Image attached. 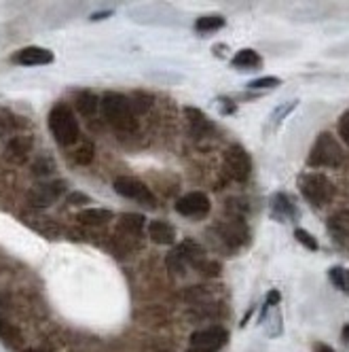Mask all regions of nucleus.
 <instances>
[{
    "mask_svg": "<svg viewBox=\"0 0 349 352\" xmlns=\"http://www.w3.org/2000/svg\"><path fill=\"white\" fill-rule=\"evenodd\" d=\"M294 238L301 242L305 248H309V250H317V240L309 234V232H305V230H301L298 228L296 232H294Z\"/></svg>",
    "mask_w": 349,
    "mask_h": 352,
    "instance_id": "obj_22",
    "label": "nucleus"
},
{
    "mask_svg": "<svg viewBox=\"0 0 349 352\" xmlns=\"http://www.w3.org/2000/svg\"><path fill=\"white\" fill-rule=\"evenodd\" d=\"M222 166H224V172H227L237 183H245L248 179H250L252 160H250V155H248V151L239 144H233L224 151Z\"/></svg>",
    "mask_w": 349,
    "mask_h": 352,
    "instance_id": "obj_5",
    "label": "nucleus"
},
{
    "mask_svg": "<svg viewBox=\"0 0 349 352\" xmlns=\"http://www.w3.org/2000/svg\"><path fill=\"white\" fill-rule=\"evenodd\" d=\"M186 352H199V350H195V348H191V350H186Z\"/></svg>",
    "mask_w": 349,
    "mask_h": 352,
    "instance_id": "obj_31",
    "label": "nucleus"
},
{
    "mask_svg": "<svg viewBox=\"0 0 349 352\" xmlns=\"http://www.w3.org/2000/svg\"><path fill=\"white\" fill-rule=\"evenodd\" d=\"M93 144L91 142H83V144H79V148L74 151V162L77 164H81V166H87V164H91V160H93Z\"/></svg>",
    "mask_w": 349,
    "mask_h": 352,
    "instance_id": "obj_21",
    "label": "nucleus"
},
{
    "mask_svg": "<svg viewBox=\"0 0 349 352\" xmlns=\"http://www.w3.org/2000/svg\"><path fill=\"white\" fill-rule=\"evenodd\" d=\"M49 130H51L53 138L58 140V144L62 146H70L79 140L81 128L79 121L74 117L72 109L68 104H58L49 113Z\"/></svg>",
    "mask_w": 349,
    "mask_h": 352,
    "instance_id": "obj_2",
    "label": "nucleus"
},
{
    "mask_svg": "<svg viewBox=\"0 0 349 352\" xmlns=\"http://www.w3.org/2000/svg\"><path fill=\"white\" fill-rule=\"evenodd\" d=\"M212 204H210V197L202 191H191L186 195H182L178 202H176V210L182 217H191V219H199V217H206L210 212Z\"/></svg>",
    "mask_w": 349,
    "mask_h": 352,
    "instance_id": "obj_9",
    "label": "nucleus"
},
{
    "mask_svg": "<svg viewBox=\"0 0 349 352\" xmlns=\"http://www.w3.org/2000/svg\"><path fill=\"white\" fill-rule=\"evenodd\" d=\"M64 191H66V183H64V181L40 183V185H36V187L30 189V193H28V204H30L32 208L51 206Z\"/></svg>",
    "mask_w": 349,
    "mask_h": 352,
    "instance_id": "obj_8",
    "label": "nucleus"
},
{
    "mask_svg": "<svg viewBox=\"0 0 349 352\" xmlns=\"http://www.w3.org/2000/svg\"><path fill=\"white\" fill-rule=\"evenodd\" d=\"M343 338H345V340H349V324H345V327H343Z\"/></svg>",
    "mask_w": 349,
    "mask_h": 352,
    "instance_id": "obj_29",
    "label": "nucleus"
},
{
    "mask_svg": "<svg viewBox=\"0 0 349 352\" xmlns=\"http://www.w3.org/2000/svg\"><path fill=\"white\" fill-rule=\"evenodd\" d=\"M23 352H43V350H38V348H28V350H23Z\"/></svg>",
    "mask_w": 349,
    "mask_h": 352,
    "instance_id": "obj_30",
    "label": "nucleus"
},
{
    "mask_svg": "<svg viewBox=\"0 0 349 352\" xmlns=\"http://www.w3.org/2000/svg\"><path fill=\"white\" fill-rule=\"evenodd\" d=\"M278 85H280L278 77H263V79L252 81L248 87H250V89H269V87H278Z\"/></svg>",
    "mask_w": 349,
    "mask_h": 352,
    "instance_id": "obj_24",
    "label": "nucleus"
},
{
    "mask_svg": "<svg viewBox=\"0 0 349 352\" xmlns=\"http://www.w3.org/2000/svg\"><path fill=\"white\" fill-rule=\"evenodd\" d=\"M301 193L311 206H324L335 197V185L324 174H305L301 179Z\"/></svg>",
    "mask_w": 349,
    "mask_h": 352,
    "instance_id": "obj_4",
    "label": "nucleus"
},
{
    "mask_svg": "<svg viewBox=\"0 0 349 352\" xmlns=\"http://www.w3.org/2000/svg\"><path fill=\"white\" fill-rule=\"evenodd\" d=\"M74 107H77V111L85 117H91L97 113V109L102 107V100H99L95 94L91 91H79L77 96H74Z\"/></svg>",
    "mask_w": 349,
    "mask_h": 352,
    "instance_id": "obj_13",
    "label": "nucleus"
},
{
    "mask_svg": "<svg viewBox=\"0 0 349 352\" xmlns=\"http://www.w3.org/2000/svg\"><path fill=\"white\" fill-rule=\"evenodd\" d=\"M34 170H36V174H47L49 170H53V164H51V162H47V164L43 166V162H38V164H34Z\"/></svg>",
    "mask_w": 349,
    "mask_h": 352,
    "instance_id": "obj_27",
    "label": "nucleus"
},
{
    "mask_svg": "<svg viewBox=\"0 0 349 352\" xmlns=\"http://www.w3.org/2000/svg\"><path fill=\"white\" fill-rule=\"evenodd\" d=\"M89 202V197L85 193H79V191H72L68 195V204H87Z\"/></svg>",
    "mask_w": 349,
    "mask_h": 352,
    "instance_id": "obj_26",
    "label": "nucleus"
},
{
    "mask_svg": "<svg viewBox=\"0 0 349 352\" xmlns=\"http://www.w3.org/2000/svg\"><path fill=\"white\" fill-rule=\"evenodd\" d=\"M339 136L349 146V111L343 113V117L339 119Z\"/></svg>",
    "mask_w": 349,
    "mask_h": 352,
    "instance_id": "obj_25",
    "label": "nucleus"
},
{
    "mask_svg": "<svg viewBox=\"0 0 349 352\" xmlns=\"http://www.w3.org/2000/svg\"><path fill=\"white\" fill-rule=\"evenodd\" d=\"M345 160V153L341 144L330 134H320L315 144L311 146V153L307 164L311 168H339Z\"/></svg>",
    "mask_w": 349,
    "mask_h": 352,
    "instance_id": "obj_3",
    "label": "nucleus"
},
{
    "mask_svg": "<svg viewBox=\"0 0 349 352\" xmlns=\"http://www.w3.org/2000/svg\"><path fill=\"white\" fill-rule=\"evenodd\" d=\"M148 238L155 244H171L176 240V230L167 221H151L148 223Z\"/></svg>",
    "mask_w": 349,
    "mask_h": 352,
    "instance_id": "obj_12",
    "label": "nucleus"
},
{
    "mask_svg": "<svg viewBox=\"0 0 349 352\" xmlns=\"http://www.w3.org/2000/svg\"><path fill=\"white\" fill-rule=\"evenodd\" d=\"M261 64V56L254 52V49H241V52L233 58V66L237 68H252Z\"/></svg>",
    "mask_w": 349,
    "mask_h": 352,
    "instance_id": "obj_17",
    "label": "nucleus"
},
{
    "mask_svg": "<svg viewBox=\"0 0 349 352\" xmlns=\"http://www.w3.org/2000/svg\"><path fill=\"white\" fill-rule=\"evenodd\" d=\"M222 26H224V17L222 15H208V17L197 19V23H195V28L199 32H212V30H218Z\"/></svg>",
    "mask_w": 349,
    "mask_h": 352,
    "instance_id": "obj_19",
    "label": "nucleus"
},
{
    "mask_svg": "<svg viewBox=\"0 0 349 352\" xmlns=\"http://www.w3.org/2000/svg\"><path fill=\"white\" fill-rule=\"evenodd\" d=\"M273 204H276V210L282 212V217L284 214H294V208L290 204V199L286 195H282V193H278L276 197H273Z\"/></svg>",
    "mask_w": 349,
    "mask_h": 352,
    "instance_id": "obj_23",
    "label": "nucleus"
},
{
    "mask_svg": "<svg viewBox=\"0 0 349 352\" xmlns=\"http://www.w3.org/2000/svg\"><path fill=\"white\" fill-rule=\"evenodd\" d=\"M328 274H330L333 285H337L343 293L349 295V270H345V267H333Z\"/></svg>",
    "mask_w": 349,
    "mask_h": 352,
    "instance_id": "obj_20",
    "label": "nucleus"
},
{
    "mask_svg": "<svg viewBox=\"0 0 349 352\" xmlns=\"http://www.w3.org/2000/svg\"><path fill=\"white\" fill-rule=\"evenodd\" d=\"M227 342L229 333L224 327H208V329H199L191 336V348L199 352H218Z\"/></svg>",
    "mask_w": 349,
    "mask_h": 352,
    "instance_id": "obj_7",
    "label": "nucleus"
},
{
    "mask_svg": "<svg viewBox=\"0 0 349 352\" xmlns=\"http://www.w3.org/2000/svg\"><path fill=\"white\" fill-rule=\"evenodd\" d=\"M0 340L11 348H17L21 344V331L11 320H7L3 314H0Z\"/></svg>",
    "mask_w": 349,
    "mask_h": 352,
    "instance_id": "obj_15",
    "label": "nucleus"
},
{
    "mask_svg": "<svg viewBox=\"0 0 349 352\" xmlns=\"http://www.w3.org/2000/svg\"><path fill=\"white\" fill-rule=\"evenodd\" d=\"M144 217L142 214H123L121 217V230H125L130 234H140L144 230Z\"/></svg>",
    "mask_w": 349,
    "mask_h": 352,
    "instance_id": "obj_18",
    "label": "nucleus"
},
{
    "mask_svg": "<svg viewBox=\"0 0 349 352\" xmlns=\"http://www.w3.org/2000/svg\"><path fill=\"white\" fill-rule=\"evenodd\" d=\"M184 115H186V119H189V123H191L193 134L202 136L204 132H210V130H212V123L208 121V117H206L202 111H197V109H186Z\"/></svg>",
    "mask_w": 349,
    "mask_h": 352,
    "instance_id": "obj_16",
    "label": "nucleus"
},
{
    "mask_svg": "<svg viewBox=\"0 0 349 352\" xmlns=\"http://www.w3.org/2000/svg\"><path fill=\"white\" fill-rule=\"evenodd\" d=\"M315 352H337V350H333V348L326 346V344H317V346H315Z\"/></svg>",
    "mask_w": 349,
    "mask_h": 352,
    "instance_id": "obj_28",
    "label": "nucleus"
},
{
    "mask_svg": "<svg viewBox=\"0 0 349 352\" xmlns=\"http://www.w3.org/2000/svg\"><path fill=\"white\" fill-rule=\"evenodd\" d=\"M115 191L123 197L148 206V208H153L157 204V197L153 195V191L148 189L142 181L134 179V176H119V179H115Z\"/></svg>",
    "mask_w": 349,
    "mask_h": 352,
    "instance_id": "obj_6",
    "label": "nucleus"
},
{
    "mask_svg": "<svg viewBox=\"0 0 349 352\" xmlns=\"http://www.w3.org/2000/svg\"><path fill=\"white\" fill-rule=\"evenodd\" d=\"M102 113H104L106 121L119 132H136V128H138L136 113L132 109L130 98H125L123 94H115V91L104 94Z\"/></svg>",
    "mask_w": 349,
    "mask_h": 352,
    "instance_id": "obj_1",
    "label": "nucleus"
},
{
    "mask_svg": "<svg viewBox=\"0 0 349 352\" xmlns=\"http://www.w3.org/2000/svg\"><path fill=\"white\" fill-rule=\"evenodd\" d=\"M13 62L21 66H45L53 62V54L43 47H26L13 56Z\"/></svg>",
    "mask_w": 349,
    "mask_h": 352,
    "instance_id": "obj_10",
    "label": "nucleus"
},
{
    "mask_svg": "<svg viewBox=\"0 0 349 352\" xmlns=\"http://www.w3.org/2000/svg\"><path fill=\"white\" fill-rule=\"evenodd\" d=\"M30 148H32V140L28 136H17L7 144L5 157L11 164H21V162H26V157L30 155Z\"/></svg>",
    "mask_w": 349,
    "mask_h": 352,
    "instance_id": "obj_11",
    "label": "nucleus"
},
{
    "mask_svg": "<svg viewBox=\"0 0 349 352\" xmlns=\"http://www.w3.org/2000/svg\"><path fill=\"white\" fill-rule=\"evenodd\" d=\"M77 221L83 225H89V228H99V225H106L108 221H112V212L106 208H87L79 212Z\"/></svg>",
    "mask_w": 349,
    "mask_h": 352,
    "instance_id": "obj_14",
    "label": "nucleus"
}]
</instances>
